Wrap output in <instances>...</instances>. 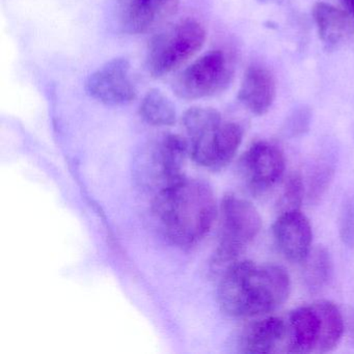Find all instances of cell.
Here are the masks:
<instances>
[{
    "mask_svg": "<svg viewBox=\"0 0 354 354\" xmlns=\"http://www.w3.org/2000/svg\"><path fill=\"white\" fill-rule=\"evenodd\" d=\"M189 155L185 136L167 133L153 140L136 160L138 180L155 194L183 179Z\"/></svg>",
    "mask_w": 354,
    "mask_h": 354,
    "instance_id": "cell-5",
    "label": "cell"
},
{
    "mask_svg": "<svg viewBox=\"0 0 354 354\" xmlns=\"http://www.w3.org/2000/svg\"><path fill=\"white\" fill-rule=\"evenodd\" d=\"M275 95L277 84L273 74L263 66H250L238 93L240 102L254 115H264L272 106Z\"/></svg>",
    "mask_w": 354,
    "mask_h": 354,
    "instance_id": "cell-12",
    "label": "cell"
},
{
    "mask_svg": "<svg viewBox=\"0 0 354 354\" xmlns=\"http://www.w3.org/2000/svg\"><path fill=\"white\" fill-rule=\"evenodd\" d=\"M138 111L146 123L156 127L173 126L177 120L175 105L162 92L156 88L149 91L145 95Z\"/></svg>",
    "mask_w": 354,
    "mask_h": 354,
    "instance_id": "cell-17",
    "label": "cell"
},
{
    "mask_svg": "<svg viewBox=\"0 0 354 354\" xmlns=\"http://www.w3.org/2000/svg\"><path fill=\"white\" fill-rule=\"evenodd\" d=\"M286 350L292 353H310L316 350L321 323L315 306H300L290 313L287 322Z\"/></svg>",
    "mask_w": 354,
    "mask_h": 354,
    "instance_id": "cell-13",
    "label": "cell"
},
{
    "mask_svg": "<svg viewBox=\"0 0 354 354\" xmlns=\"http://www.w3.org/2000/svg\"><path fill=\"white\" fill-rule=\"evenodd\" d=\"M153 210L169 239L186 248L198 243L210 231L217 207L208 183L184 177L155 194Z\"/></svg>",
    "mask_w": 354,
    "mask_h": 354,
    "instance_id": "cell-2",
    "label": "cell"
},
{
    "mask_svg": "<svg viewBox=\"0 0 354 354\" xmlns=\"http://www.w3.org/2000/svg\"><path fill=\"white\" fill-rule=\"evenodd\" d=\"M88 96L109 106L130 104L138 96L130 75V64L125 57L111 59L88 76Z\"/></svg>",
    "mask_w": 354,
    "mask_h": 354,
    "instance_id": "cell-8",
    "label": "cell"
},
{
    "mask_svg": "<svg viewBox=\"0 0 354 354\" xmlns=\"http://www.w3.org/2000/svg\"><path fill=\"white\" fill-rule=\"evenodd\" d=\"M320 318V337L316 352L325 353L337 347L343 337L344 319L337 306L328 300H319L313 304Z\"/></svg>",
    "mask_w": 354,
    "mask_h": 354,
    "instance_id": "cell-16",
    "label": "cell"
},
{
    "mask_svg": "<svg viewBox=\"0 0 354 354\" xmlns=\"http://www.w3.org/2000/svg\"><path fill=\"white\" fill-rule=\"evenodd\" d=\"M206 30L194 18H186L155 37L147 67L153 77H162L181 67L204 46Z\"/></svg>",
    "mask_w": 354,
    "mask_h": 354,
    "instance_id": "cell-4",
    "label": "cell"
},
{
    "mask_svg": "<svg viewBox=\"0 0 354 354\" xmlns=\"http://www.w3.org/2000/svg\"><path fill=\"white\" fill-rule=\"evenodd\" d=\"M182 124L190 157L214 171L231 162L243 138L238 124L223 123L221 113L210 107H192L184 113Z\"/></svg>",
    "mask_w": 354,
    "mask_h": 354,
    "instance_id": "cell-3",
    "label": "cell"
},
{
    "mask_svg": "<svg viewBox=\"0 0 354 354\" xmlns=\"http://www.w3.org/2000/svg\"><path fill=\"white\" fill-rule=\"evenodd\" d=\"M262 218L248 200L229 194L221 205L219 244L214 256L216 265L230 266L237 261L244 248L257 237Z\"/></svg>",
    "mask_w": 354,
    "mask_h": 354,
    "instance_id": "cell-6",
    "label": "cell"
},
{
    "mask_svg": "<svg viewBox=\"0 0 354 354\" xmlns=\"http://www.w3.org/2000/svg\"><path fill=\"white\" fill-rule=\"evenodd\" d=\"M306 263V281L310 289H321L330 281L333 262L329 252L324 248L310 250Z\"/></svg>",
    "mask_w": 354,
    "mask_h": 354,
    "instance_id": "cell-18",
    "label": "cell"
},
{
    "mask_svg": "<svg viewBox=\"0 0 354 354\" xmlns=\"http://www.w3.org/2000/svg\"><path fill=\"white\" fill-rule=\"evenodd\" d=\"M290 289L289 274L283 267L236 261L221 277L217 301L227 316L248 318L277 310L289 297Z\"/></svg>",
    "mask_w": 354,
    "mask_h": 354,
    "instance_id": "cell-1",
    "label": "cell"
},
{
    "mask_svg": "<svg viewBox=\"0 0 354 354\" xmlns=\"http://www.w3.org/2000/svg\"><path fill=\"white\" fill-rule=\"evenodd\" d=\"M339 233L344 243L354 246V204L352 202L344 205L339 221Z\"/></svg>",
    "mask_w": 354,
    "mask_h": 354,
    "instance_id": "cell-20",
    "label": "cell"
},
{
    "mask_svg": "<svg viewBox=\"0 0 354 354\" xmlns=\"http://www.w3.org/2000/svg\"><path fill=\"white\" fill-rule=\"evenodd\" d=\"M227 55L212 50L184 69L173 82V91L184 100H198L225 90L232 78Z\"/></svg>",
    "mask_w": 354,
    "mask_h": 354,
    "instance_id": "cell-7",
    "label": "cell"
},
{
    "mask_svg": "<svg viewBox=\"0 0 354 354\" xmlns=\"http://www.w3.org/2000/svg\"><path fill=\"white\" fill-rule=\"evenodd\" d=\"M180 0H119L118 17L124 32L140 35L177 12Z\"/></svg>",
    "mask_w": 354,
    "mask_h": 354,
    "instance_id": "cell-11",
    "label": "cell"
},
{
    "mask_svg": "<svg viewBox=\"0 0 354 354\" xmlns=\"http://www.w3.org/2000/svg\"><path fill=\"white\" fill-rule=\"evenodd\" d=\"M313 17L319 37L328 48L339 45L352 34L349 15L326 3H317L313 8Z\"/></svg>",
    "mask_w": 354,
    "mask_h": 354,
    "instance_id": "cell-15",
    "label": "cell"
},
{
    "mask_svg": "<svg viewBox=\"0 0 354 354\" xmlns=\"http://www.w3.org/2000/svg\"><path fill=\"white\" fill-rule=\"evenodd\" d=\"M329 179L330 177H329V171L327 169L326 171H320V174H317L310 184V198H319L326 189Z\"/></svg>",
    "mask_w": 354,
    "mask_h": 354,
    "instance_id": "cell-21",
    "label": "cell"
},
{
    "mask_svg": "<svg viewBox=\"0 0 354 354\" xmlns=\"http://www.w3.org/2000/svg\"><path fill=\"white\" fill-rule=\"evenodd\" d=\"M286 337L285 320L279 317H267L245 327L240 337V347L245 353H270L285 343Z\"/></svg>",
    "mask_w": 354,
    "mask_h": 354,
    "instance_id": "cell-14",
    "label": "cell"
},
{
    "mask_svg": "<svg viewBox=\"0 0 354 354\" xmlns=\"http://www.w3.org/2000/svg\"><path fill=\"white\" fill-rule=\"evenodd\" d=\"M339 1L347 10L348 14L354 19V0H339Z\"/></svg>",
    "mask_w": 354,
    "mask_h": 354,
    "instance_id": "cell-22",
    "label": "cell"
},
{
    "mask_svg": "<svg viewBox=\"0 0 354 354\" xmlns=\"http://www.w3.org/2000/svg\"><path fill=\"white\" fill-rule=\"evenodd\" d=\"M272 232L286 259L293 263L306 261L310 252L313 232L308 217L300 209L281 213L273 223Z\"/></svg>",
    "mask_w": 354,
    "mask_h": 354,
    "instance_id": "cell-10",
    "label": "cell"
},
{
    "mask_svg": "<svg viewBox=\"0 0 354 354\" xmlns=\"http://www.w3.org/2000/svg\"><path fill=\"white\" fill-rule=\"evenodd\" d=\"M241 171L252 190L264 192L283 177L285 157L275 145L257 142L242 156Z\"/></svg>",
    "mask_w": 354,
    "mask_h": 354,
    "instance_id": "cell-9",
    "label": "cell"
},
{
    "mask_svg": "<svg viewBox=\"0 0 354 354\" xmlns=\"http://www.w3.org/2000/svg\"><path fill=\"white\" fill-rule=\"evenodd\" d=\"M304 182L299 173H293L288 177L285 184L281 205L283 207V212L300 209L302 200H304Z\"/></svg>",
    "mask_w": 354,
    "mask_h": 354,
    "instance_id": "cell-19",
    "label": "cell"
}]
</instances>
